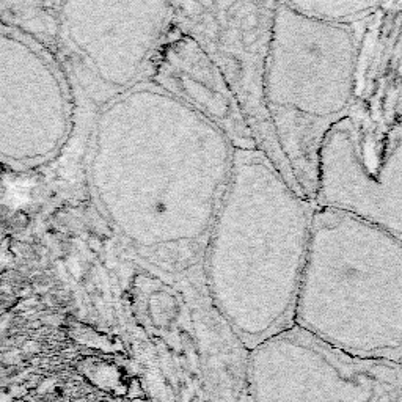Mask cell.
Here are the masks:
<instances>
[{
    "label": "cell",
    "instance_id": "4",
    "mask_svg": "<svg viewBox=\"0 0 402 402\" xmlns=\"http://www.w3.org/2000/svg\"><path fill=\"white\" fill-rule=\"evenodd\" d=\"M14 223H16L18 226H25L27 223H28V217L24 214V212H18V214H14Z\"/></svg>",
    "mask_w": 402,
    "mask_h": 402
},
{
    "label": "cell",
    "instance_id": "3",
    "mask_svg": "<svg viewBox=\"0 0 402 402\" xmlns=\"http://www.w3.org/2000/svg\"><path fill=\"white\" fill-rule=\"evenodd\" d=\"M289 10L297 13H314L319 18H327L331 21H344L346 18H361L366 13L377 10L380 3L376 2H336V3H284Z\"/></svg>",
    "mask_w": 402,
    "mask_h": 402
},
{
    "label": "cell",
    "instance_id": "2",
    "mask_svg": "<svg viewBox=\"0 0 402 402\" xmlns=\"http://www.w3.org/2000/svg\"><path fill=\"white\" fill-rule=\"evenodd\" d=\"M175 18L200 48L223 68L254 140L264 138V151L275 160L274 123L264 102L262 65L266 55L270 8L275 3H176ZM278 145V143H275ZM281 152V150H278ZM283 154V152H281ZM276 162V160H275Z\"/></svg>",
    "mask_w": 402,
    "mask_h": 402
},
{
    "label": "cell",
    "instance_id": "1",
    "mask_svg": "<svg viewBox=\"0 0 402 402\" xmlns=\"http://www.w3.org/2000/svg\"><path fill=\"white\" fill-rule=\"evenodd\" d=\"M247 402H402V368L353 357L292 326L249 352Z\"/></svg>",
    "mask_w": 402,
    "mask_h": 402
}]
</instances>
